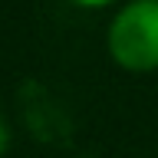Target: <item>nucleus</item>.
<instances>
[{
	"label": "nucleus",
	"instance_id": "f257e3e1",
	"mask_svg": "<svg viewBox=\"0 0 158 158\" xmlns=\"http://www.w3.org/2000/svg\"><path fill=\"white\" fill-rule=\"evenodd\" d=\"M109 53L128 73L158 69V0H132L112 17Z\"/></svg>",
	"mask_w": 158,
	"mask_h": 158
},
{
	"label": "nucleus",
	"instance_id": "f03ea898",
	"mask_svg": "<svg viewBox=\"0 0 158 158\" xmlns=\"http://www.w3.org/2000/svg\"><path fill=\"white\" fill-rule=\"evenodd\" d=\"M7 145H10V132H7V125H3V118H0V155L7 152Z\"/></svg>",
	"mask_w": 158,
	"mask_h": 158
},
{
	"label": "nucleus",
	"instance_id": "7ed1b4c3",
	"mask_svg": "<svg viewBox=\"0 0 158 158\" xmlns=\"http://www.w3.org/2000/svg\"><path fill=\"white\" fill-rule=\"evenodd\" d=\"M79 7H109V3H115V0H73Z\"/></svg>",
	"mask_w": 158,
	"mask_h": 158
}]
</instances>
